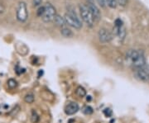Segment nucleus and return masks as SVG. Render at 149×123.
<instances>
[{
	"instance_id": "nucleus-1",
	"label": "nucleus",
	"mask_w": 149,
	"mask_h": 123,
	"mask_svg": "<svg viewBox=\"0 0 149 123\" xmlns=\"http://www.w3.org/2000/svg\"><path fill=\"white\" fill-rule=\"evenodd\" d=\"M125 59L133 70L146 65L145 55L140 50H129L126 53Z\"/></svg>"
},
{
	"instance_id": "nucleus-2",
	"label": "nucleus",
	"mask_w": 149,
	"mask_h": 123,
	"mask_svg": "<svg viewBox=\"0 0 149 123\" xmlns=\"http://www.w3.org/2000/svg\"><path fill=\"white\" fill-rule=\"evenodd\" d=\"M64 19L66 25L70 27H74L75 29H80L82 27V22L73 8H68V10L65 14Z\"/></svg>"
},
{
	"instance_id": "nucleus-3",
	"label": "nucleus",
	"mask_w": 149,
	"mask_h": 123,
	"mask_svg": "<svg viewBox=\"0 0 149 123\" xmlns=\"http://www.w3.org/2000/svg\"><path fill=\"white\" fill-rule=\"evenodd\" d=\"M79 9H80V14L81 17V19L85 21V23L88 27H92L95 25V19L93 17V15L91 13V12L89 9L88 6L86 4H80L79 6Z\"/></svg>"
},
{
	"instance_id": "nucleus-4",
	"label": "nucleus",
	"mask_w": 149,
	"mask_h": 123,
	"mask_svg": "<svg viewBox=\"0 0 149 123\" xmlns=\"http://www.w3.org/2000/svg\"><path fill=\"white\" fill-rule=\"evenodd\" d=\"M45 12L42 17V19L44 22H52L53 21L55 17L56 16V10L52 3H47L45 4Z\"/></svg>"
},
{
	"instance_id": "nucleus-5",
	"label": "nucleus",
	"mask_w": 149,
	"mask_h": 123,
	"mask_svg": "<svg viewBox=\"0 0 149 123\" xmlns=\"http://www.w3.org/2000/svg\"><path fill=\"white\" fill-rule=\"evenodd\" d=\"M16 17L17 21L21 22H25L28 18V11L27 4L25 2H19L16 11Z\"/></svg>"
},
{
	"instance_id": "nucleus-6",
	"label": "nucleus",
	"mask_w": 149,
	"mask_h": 123,
	"mask_svg": "<svg viewBox=\"0 0 149 123\" xmlns=\"http://www.w3.org/2000/svg\"><path fill=\"white\" fill-rule=\"evenodd\" d=\"M134 77L139 81L149 84V66H147V64H146L143 67L135 69L134 70Z\"/></svg>"
},
{
	"instance_id": "nucleus-7",
	"label": "nucleus",
	"mask_w": 149,
	"mask_h": 123,
	"mask_svg": "<svg viewBox=\"0 0 149 123\" xmlns=\"http://www.w3.org/2000/svg\"><path fill=\"white\" fill-rule=\"evenodd\" d=\"M98 36L99 39L102 43H108L111 41L113 39V35L109 30H107L106 28H100V31L98 32Z\"/></svg>"
},
{
	"instance_id": "nucleus-8",
	"label": "nucleus",
	"mask_w": 149,
	"mask_h": 123,
	"mask_svg": "<svg viewBox=\"0 0 149 123\" xmlns=\"http://www.w3.org/2000/svg\"><path fill=\"white\" fill-rule=\"evenodd\" d=\"M86 5L88 6L89 9L91 12L93 17L95 19V21H99L101 18V13H100V11L99 9V8L95 4V3H88Z\"/></svg>"
},
{
	"instance_id": "nucleus-9",
	"label": "nucleus",
	"mask_w": 149,
	"mask_h": 123,
	"mask_svg": "<svg viewBox=\"0 0 149 123\" xmlns=\"http://www.w3.org/2000/svg\"><path fill=\"white\" fill-rule=\"evenodd\" d=\"M79 111V105L76 102H70L65 107V113L66 115H74Z\"/></svg>"
},
{
	"instance_id": "nucleus-10",
	"label": "nucleus",
	"mask_w": 149,
	"mask_h": 123,
	"mask_svg": "<svg viewBox=\"0 0 149 123\" xmlns=\"http://www.w3.org/2000/svg\"><path fill=\"white\" fill-rule=\"evenodd\" d=\"M113 33L115 36H117L118 38L123 41L124 40V38L126 37V29L124 27V25H123L121 27H113Z\"/></svg>"
},
{
	"instance_id": "nucleus-11",
	"label": "nucleus",
	"mask_w": 149,
	"mask_h": 123,
	"mask_svg": "<svg viewBox=\"0 0 149 123\" xmlns=\"http://www.w3.org/2000/svg\"><path fill=\"white\" fill-rule=\"evenodd\" d=\"M53 22L57 26V27H61V28L65 27V25H66V23H65V21L64 17H61L59 14H56V16L55 17Z\"/></svg>"
},
{
	"instance_id": "nucleus-12",
	"label": "nucleus",
	"mask_w": 149,
	"mask_h": 123,
	"mask_svg": "<svg viewBox=\"0 0 149 123\" xmlns=\"http://www.w3.org/2000/svg\"><path fill=\"white\" fill-rule=\"evenodd\" d=\"M61 35L65 38H70L73 37V32L72 31L69 29L68 27H62L61 29Z\"/></svg>"
},
{
	"instance_id": "nucleus-13",
	"label": "nucleus",
	"mask_w": 149,
	"mask_h": 123,
	"mask_svg": "<svg viewBox=\"0 0 149 123\" xmlns=\"http://www.w3.org/2000/svg\"><path fill=\"white\" fill-rule=\"evenodd\" d=\"M75 93H76L77 96H79L80 97H85L86 95V91H85V89L83 87L80 86V87L77 88Z\"/></svg>"
},
{
	"instance_id": "nucleus-14",
	"label": "nucleus",
	"mask_w": 149,
	"mask_h": 123,
	"mask_svg": "<svg viewBox=\"0 0 149 123\" xmlns=\"http://www.w3.org/2000/svg\"><path fill=\"white\" fill-rule=\"evenodd\" d=\"M8 88L10 89H14L17 86V82L13 79H10L8 81Z\"/></svg>"
},
{
	"instance_id": "nucleus-15",
	"label": "nucleus",
	"mask_w": 149,
	"mask_h": 123,
	"mask_svg": "<svg viewBox=\"0 0 149 123\" xmlns=\"http://www.w3.org/2000/svg\"><path fill=\"white\" fill-rule=\"evenodd\" d=\"M34 100H35V97H34V95L32 93H28L24 97V101L27 103H32L34 102Z\"/></svg>"
},
{
	"instance_id": "nucleus-16",
	"label": "nucleus",
	"mask_w": 149,
	"mask_h": 123,
	"mask_svg": "<svg viewBox=\"0 0 149 123\" xmlns=\"http://www.w3.org/2000/svg\"><path fill=\"white\" fill-rule=\"evenodd\" d=\"M105 4L110 8H115L117 7V0H105Z\"/></svg>"
},
{
	"instance_id": "nucleus-17",
	"label": "nucleus",
	"mask_w": 149,
	"mask_h": 123,
	"mask_svg": "<svg viewBox=\"0 0 149 123\" xmlns=\"http://www.w3.org/2000/svg\"><path fill=\"white\" fill-rule=\"evenodd\" d=\"M39 116L37 115V113L35 111H32V117H31V120H32V122L33 123H37L39 122Z\"/></svg>"
},
{
	"instance_id": "nucleus-18",
	"label": "nucleus",
	"mask_w": 149,
	"mask_h": 123,
	"mask_svg": "<svg viewBox=\"0 0 149 123\" xmlns=\"http://www.w3.org/2000/svg\"><path fill=\"white\" fill-rule=\"evenodd\" d=\"M83 113H85V115H91L93 113V108L91 106H86L83 108Z\"/></svg>"
},
{
	"instance_id": "nucleus-19",
	"label": "nucleus",
	"mask_w": 149,
	"mask_h": 123,
	"mask_svg": "<svg viewBox=\"0 0 149 123\" xmlns=\"http://www.w3.org/2000/svg\"><path fill=\"white\" fill-rule=\"evenodd\" d=\"M44 12H45V6H40L37 11V15L40 17H42L44 14Z\"/></svg>"
},
{
	"instance_id": "nucleus-20",
	"label": "nucleus",
	"mask_w": 149,
	"mask_h": 123,
	"mask_svg": "<svg viewBox=\"0 0 149 123\" xmlns=\"http://www.w3.org/2000/svg\"><path fill=\"white\" fill-rule=\"evenodd\" d=\"M129 0H117V3L121 7H125L128 4Z\"/></svg>"
},
{
	"instance_id": "nucleus-21",
	"label": "nucleus",
	"mask_w": 149,
	"mask_h": 123,
	"mask_svg": "<svg viewBox=\"0 0 149 123\" xmlns=\"http://www.w3.org/2000/svg\"><path fill=\"white\" fill-rule=\"evenodd\" d=\"M104 115H105L106 117H111L112 114H113V113H112V111L110 109H105V110L104 111Z\"/></svg>"
},
{
	"instance_id": "nucleus-22",
	"label": "nucleus",
	"mask_w": 149,
	"mask_h": 123,
	"mask_svg": "<svg viewBox=\"0 0 149 123\" xmlns=\"http://www.w3.org/2000/svg\"><path fill=\"white\" fill-rule=\"evenodd\" d=\"M42 3V0H33V4L34 6H40Z\"/></svg>"
},
{
	"instance_id": "nucleus-23",
	"label": "nucleus",
	"mask_w": 149,
	"mask_h": 123,
	"mask_svg": "<svg viewBox=\"0 0 149 123\" xmlns=\"http://www.w3.org/2000/svg\"><path fill=\"white\" fill-rule=\"evenodd\" d=\"M5 12V7L3 3H0V15H2Z\"/></svg>"
},
{
	"instance_id": "nucleus-24",
	"label": "nucleus",
	"mask_w": 149,
	"mask_h": 123,
	"mask_svg": "<svg viewBox=\"0 0 149 123\" xmlns=\"http://www.w3.org/2000/svg\"><path fill=\"white\" fill-rule=\"evenodd\" d=\"M96 2L101 7H104L105 6V0H96Z\"/></svg>"
},
{
	"instance_id": "nucleus-25",
	"label": "nucleus",
	"mask_w": 149,
	"mask_h": 123,
	"mask_svg": "<svg viewBox=\"0 0 149 123\" xmlns=\"http://www.w3.org/2000/svg\"><path fill=\"white\" fill-rule=\"evenodd\" d=\"M88 3H95V0H87Z\"/></svg>"
}]
</instances>
